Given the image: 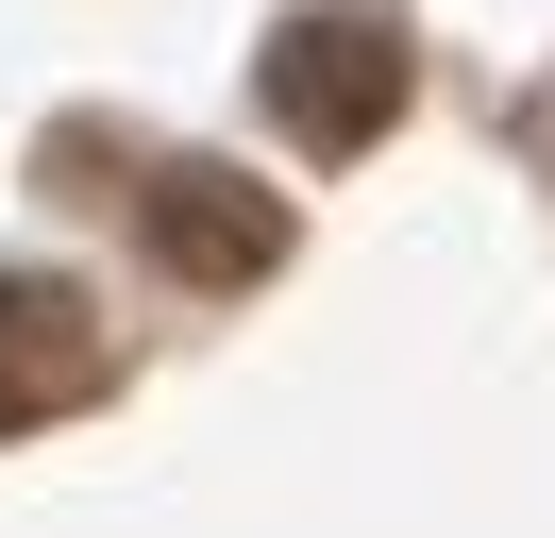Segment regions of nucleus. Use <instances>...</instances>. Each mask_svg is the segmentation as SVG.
I'll use <instances>...</instances> for the list:
<instances>
[{"mask_svg": "<svg viewBox=\"0 0 555 538\" xmlns=\"http://www.w3.org/2000/svg\"><path fill=\"white\" fill-rule=\"evenodd\" d=\"M102 387H118V320L68 286V269H0V437L85 421Z\"/></svg>", "mask_w": 555, "mask_h": 538, "instance_id": "3", "label": "nucleus"}, {"mask_svg": "<svg viewBox=\"0 0 555 538\" xmlns=\"http://www.w3.org/2000/svg\"><path fill=\"white\" fill-rule=\"evenodd\" d=\"M286 235H304V219H286L253 168H219V152H152V168H135V253L169 269V286H203V303L270 286Z\"/></svg>", "mask_w": 555, "mask_h": 538, "instance_id": "2", "label": "nucleus"}, {"mask_svg": "<svg viewBox=\"0 0 555 538\" xmlns=\"http://www.w3.org/2000/svg\"><path fill=\"white\" fill-rule=\"evenodd\" d=\"M521 152H539V168H555V85H539V101H521Z\"/></svg>", "mask_w": 555, "mask_h": 538, "instance_id": "4", "label": "nucleus"}, {"mask_svg": "<svg viewBox=\"0 0 555 538\" xmlns=\"http://www.w3.org/2000/svg\"><path fill=\"white\" fill-rule=\"evenodd\" d=\"M253 101H270V134H286V152H320V168H337V152H371V134L421 101V51L371 17V0H304V17L253 51Z\"/></svg>", "mask_w": 555, "mask_h": 538, "instance_id": "1", "label": "nucleus"}]
</instances>
